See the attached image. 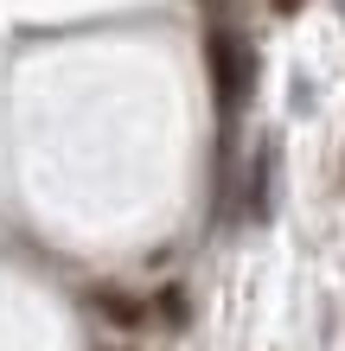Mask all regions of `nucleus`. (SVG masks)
I'll use <instances>...</instances> for the list:
<instances>
[{
	"label": "nucleus",
	"instance_id": "obj_3",
	"mask_svg": "<svg viewBox=\"0 0 345 351\" xmlns=\"http://www.w3.org/2000/svg\"><path fill=\"white\" fill-rule=\"evenodd\" d=\"M275 13H300V0H275Z\"/></svg>",
	"mask_w": 345,
	"mask_h": 351
},
{
	"label": "nucleus",
	"instance_id": "obj_1",
	"mask_svg": "<svg viewBox=\"0 0 345 351\" xmlns=\"http://www.w3.org/2000/svg\"><path fill=\"white\" fill-rule=\"evenodd\" d=\"M205 51H211V90H217V115H224V121H237L243 96H250V84H256V58H250V45H243V38H237L230 26H211Z\"/></svg>",
	"mask_w": 345,
	"mask_h": 351
},
{
	"label": "nucleus",
	"instance_id": "obj_2",
	"mask_svg": "<svg viewBox=\"0 0 345 351\" xmlns=\"http://www.w3.org/2000/svg\"><path fill=\"white\" fill-rule=\"evenodd\" d=\"M90 306H96L103 319H115V326H141V319H147V306H141V300H128V294H115V287H96V294H90Z\"/></svg>",
	"mask_w": 345,
	"mask_h": 351
}]
</instances>
